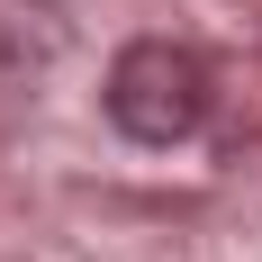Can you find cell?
I'll return each instance as SVG.
<instances>
[{
    "label": "cell",
    "mask_w": 262,
    "mask_h": 262,
    "mask_svg": "<svg viewBox=\"0 0 262 262\" xmlns=\"http://www.w3.org/2000/svg\"><path fill=\"white\" fill-rule=\"evenodd\" d=\"M208 100H217V73H208V54L181 46V36H136V46H118V63L100 81L108 127L136 136V145H190V136L208 127Z\"/></svg>",
    "instance_id": "1"
}]
</instances>
